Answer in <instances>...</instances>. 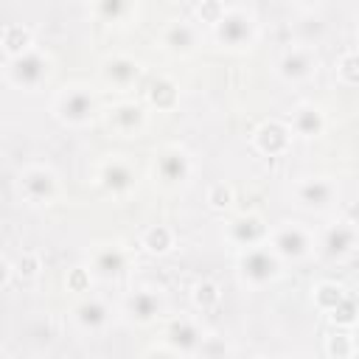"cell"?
Here are the masks:
<instances>
[{
	"label": "cell",
	"mask_w": 359,
	"mask_h": 359,
	"mask_svg": "<svg viewBox=\"0 0 359 359\" xmlns=\"http://www.w3.org/2000/svg\"><path fill=\"white\" fill-rule=\"evenodd\" d=\"M95 109H98L95 95H93L87 87H81V84L65 87V90L59 93V98H56V115H59L65 123H70V126L87 123V121L95 115Z\"/></svg>",
	"instance_id": "3957f363"
},
{
	"label": "cell",
	"mask_w": 359,
	"mask_h": 359,
	"mask_svg": "<svg viewBox=\"0 0 359 359\" xmlns=\"http://www.w3.org/2000/svg\"><path fill=\"white\" fill-rule=\"evenodd\" d=\"M314 297H317V303H320L325 311H331V309L345 297V292H342L339 286H334V283H323V286L314 292Z\"/></svg>",
	"instance_id": "d4e9b609"
},
{
	"label": "cell",
	"mask_w": 359,
	"mask_h": 359,
	"mask_svg": "<svg viewBox=\"0 0 359 359\" xmlns=\"http://www.w3.org/2000/svg\"><path fill=\"white\" fill-rule=\"evenodd\" d=\"M339 76H342L345 81H351V84L359 81V53L342 56V62H339Z\"/></svg>",
	"instance_id": "4316f807"
},
{
	"label": "cell",
	"mask_w": 359,
	"mask_h": 359,
	"mask_svg": "<svg viewBox=\"0 0 359 359\" xmlns=\"http://www.w3.org/2000/svg\"><path fill=\"white\" fill-rule=\"evenodd\" d=\"M314 67H317V59L309 53V50H303V48H294V50H289L283 59H280V76L286 79V81H306L311 73H314Z\"/></svg>",
	"instance_id": "7c38bea8"
},
{
	"label": "cell",
	"mask_w": 359,
	"mask_h": 359,
	"mask_svg": "<svg viewBox=\"0 0 359 359\" xmlns=\"http://www.w3.org/2000/svg\"><path fill=\"white\" fill-rule=\"evenodd\" d=\"M356 244H359V233L351 222H339V224L328 227L323 236V252L328 258H345L356 250Z\"/></svg>",
	"instance_id": "9c48e42d"
},
{
	"label": "cell",
	"mask_w": 359,
	"mask_h": 359,
	"mask_svg": "<svg viewBox=\"0 0 359 359\" xmlns=\"http://www.w3.org/2000/svg\"><path fill=\"white\" fill-rule=\"evenodd\" d=\"M154 174L165 182V185H180L191 177V160L182 149L171 146L165 151L157 154V163H154Z\"/></svg>",
	"instance_id": "52a82bcc"
},
{
	"label": "cell",
	"mask_w": 359,
	"mask_h": 359,
	"mask_svg": "<svg viewBox=\"0 0 359 359\" xmlns=\"http://www.w3.org/2000/svg\"><path fill=\"white\" fill-rule=\"evenodd\" d=\"M213 25H216V39L227 48H244L255 36V22L244 11H224Z\"/></svg>",
	"instance_id": "5b68a950"
},
{
	"label": "cell",
	"mask_w": 359,
	"mask_h": 359,
	"mask_svg": "<svg viewBox=\"0 0 359 359\" xmlns=\"http://www.w3.org/2000/svg\"><path fill=\"white\" fill-rule=\"evenodd\" d=\"M289 126H283V123H264L261 129H258V146H261V151H266V154H278V151H283L286 146H289Z\"/></svg>",
	"instance_id": "ffe728a7"
},
{
	"label": "cell",
	"mask_w": 359,
	"mask_h": 359,
	"mask_svg": "<svg viewBox=\"0 0 359 359\" xmlns=\"http://www.w3.org/2000/svg\"><path fill=\"white\" fill-rule=\"evenodd\" d=\"M227 199H230V191H227L224 185H216L213 194H210V202H213V205H227Z\"/></svg>",
	"instance_id": "f1b7e54d"
},
{
	"label": "cell",
	"mask_w": 359,
	"mask_h": 359,
	"mask_svg": "<svg viewBox=\"0 0 359 359\" xmlns=\"http://www.w3.org/2000/svg\"><path fill=\"white\" fill-rule=\"evenodd\" d=\"M238 272L250 286H264L278 278L280 272V255L272 247H247L238 258Z\"/></svg>",
	"instance_id": "6da1fadb"
},
{
	"label": "cell",
	"mask_w": 359,
	"mask_h": 359,
	"mask_svg": "<svg viewBox=\"0 0 359 359\" xmlns=\"http://www.w3.org/2000/svg\"><path fill=\"white\" fill-rule=\"evenodd\" d=\"M73 314H76V323H79L84 331H101V328L107 325V320H109L107 306H104L101 300H95V297L81 300Z\"/></svg>",
	"instance_id": "ac0fdd59"
},
{
	"label": "cell",
	"mask_w": 359,
	"mask_h": 359,
	"mask_svg": "<svg viewBox=\"0 0 359 359\" xmlns=\"http://www.w3.org/2000/svg\"><path fill=\"white\" fill-rule=\"evenodd\" d=\"M140 76V65L135 59H126V56H115V59H107L104 62V81L112 84V87H129L135 79Z\"/></svg>",
	"instance_id": "2e32d148"
},
{
	"label": "cell",
	"mask_w": 359,
	"mask_h": 359,
	"mask_svg": "<svg viewBox=\"0 0 359 359\" xmlns=\"http://www.w3.org/2000/svg\"><path fill=\"white\" fill-rule=\"evenodd\" d=\"M309 3H317V0H309Z\"/></svg>",
	"instance_id": "1f68e13d"
},
{
	"label": "cell",
	"mask_w": 359,
	"mask_h": 359,
	"mask_svg": "<svg viewBox=\"0 0 359 359\" xmlns=\"http://www.w3.org/2000/svg\"><path fill=\"white\" fill-rule=\"evenodd\" d=\"M163 311V297L154 289H137L126 297V314L137 323H151Z\"/></svg>",
	"instance_id": "8fae6325"
},
{
	"label": "cell",
	"mask_w": 359,
	"mask_h": 359,
	"mask_svg": "<svg viewBox=\"0 0 359 359\" xmlns=\"http://www.w3.org/2000/svg\"><path fill=\"white\" fill-rule=\"evenodd\" d=\"M292 129L300 137H314L323 132V112L317 107H300L292 118Z\"/></svg>",
	"instance_id": "44dd1931"
},
{
	"label": "cell",
	"mask_w": 359,
	"mask_h": 359,
	"mask_svg": "<svg viewBox=\"0 0 359 359\" xmlns=\"http://www.w3.org/2000/svg\"><path fill=\"white\" fill-rule=\"evenodd\" d=\"M356 348H359V331H356Z\"/></svg>",
	"instance_id": "4dcf8cb0"
},
{
	"label": "cell",
	"mask_w": 359,
	"mask_h": 359,
	"mask_svg": "<svg viewBox=\"0 0 359 359\" xmlns=\"http://www.w3.org/2000/svg\"><path fill=\"white\" fill-rule=\"evenodd\" d=\"M146 123V115L137 104H118L109 109V126L121 135H137Z\"/></svg>",
	"instance_id": "5bb4252c"
},
{
	"label": "cell",
	"mask_w": 359,
	"mask_h": 359,
	"mask_svg": "<svg viewBox=\"0 0 359 359\" xmlns=\"http://www.w3.org/2000/svg\"><path fill=\"white\" fill-rule=\"evenodd\" d=\"M337 196V185L325 177H311L297 185V202L309 210H325Z\"/></svg>",
	"instance_id": "ba28073f"
},
{
	"label": "cell",
	"mask_w": 359,
	"mask_h": 359,
	"mask_svg": "<svg viewBox=\"0 0 359 359\" xmlns=\"http://www.w3.org/2000/svg\"><path fill=\"white\" fill-rule=\"evenodd\" d=\"M93 269L101 278H118L126 269V252L118 244H104L93 255Z\"/></svg>",
	"instance_id": "9a60e30c"
},
{
	"label": "cell",
	"mask_w": 359,
	"mask_h": 359,
	"mask_svg": "<svg viewBox=\"0 0 359 359\" xmlns=\"http://www.w3.org/2000/svg\"><path fill=\"white\" fill-rule=\"evenodd\" d=\"M171 241H174V236H171V230L163 227V224L151 227V230L146 233V238H143L146 250H151V252H165V250L171 247Z\"/></svg>",
	"instance_id": "603a6c76"
},
{
	"label": "cell",
	"mask_w": 359,
	"mask_h": 359,
	"mask_svg": "<svg viewBox=\"0 0 359 359\" xmlns=\"http://www.w3.org/2000/svg\"><path fill=\"white\" fill-rule=\"evenodd\" d=\"M126 11H129V0H98V14H101L107 22L123 20Z\"/></svg>",
	"instance_id": "cb8c5ba5"
},
{
	"label": "cell",
	"mask_w": 359,
	"mask_h": 359,
	"mask_svg": "<svg viewBox=\"0 0 359 359\" xmlns=\"http://www.w3.org/2000/svg\"><path fill=\"white\" fill-rule=\"evenodd\" d=\"M50 73V59L42 56L39 50H22L17 56L8 59V67H6V76L14 87H22V90H34L39 87Z\"/></svg>",
	"instance_id": "7a4b0ae2"
},
{
	"label": "cell",
	"mask_w": 359,
	"mask_h": 359,
	"mask_svg": "<svg viewBox=\"0 0 359 359\" xmlns=\"http://www.w3.org/2000/svg\"><path fill=\"white\" fill-rule=\"evenodd\" d=\"M331 317L337 320V323H353L356 320V303H353V297H342L334 309H331Z\"/></svg>",
	"instance_id": "484cf974"
},
{
	"label": "cell",
	"mask_w": 359,
	"mask_h": 359,
	"mask_svg": "<svg viewBox=\"0 0 359 359\" xmlns=\"http://www.w3.org/2000/svg\"><path fill=\"white\" fill-rule=\"evenodd\" d=\"M98 180H101V185H104L109 194L123 196V194H129L132 185H135V171H132V165L123 163V160H109V163L101 165Z\"/></svg>",
	"instance_id": "30bf717a"
},
{
	"label": "cell",
	"mask_w": 359,
	"mask_h": 359,
	"mask_svg": "<svg viewBox=\"0 0 359 359\" xmlns=\"http://www.w3.org/2000/svg\"><path fill=\"white\" fill-rule=\"evenodd\" d=\"M20 194L34 202V205H48L56 199L59 194V182H56V174L45 165H31L20 174Z\"/></svg>",
	"instance_id": "277c9868"
},
{
	"label": "cell",
	"mask_w": 359,
	"mask_h": 359,
	"mask_svg": "<svg viewBox=\"0 0 359 359\" xmlns=\"http://www.w3.org/2000/svg\"><path fill=\"white\" fill-rule=\"evenodd\" d=\"M272 250H275L280 258H286V261H297V258L309 255L311 238H309L306 227H300V224H283V227H278L275 236H272Z\"/></svg>",
	"instance_id": "8992f818"
},
{
	"label": "cell",
	"mask_w": 359,
	"mask_h": 359,
	"mask_svg": "<svg viewBox=\"0 0 359 359\" xmlns=\"http://www.w3.org/2000/svg\"><path fill=\"white\" fill-rule=\"evenodd\" d=\"M219 294H216V289L210 286V283H202V286H196V303H208V300H216Z\"/></svg>",
	"instance_id": "83f0119b"
},
{
	"label": "cell",
	"mask_w": 359,
	"mask_h": 359,
	"mask_svg": "<svg viewBox=\"0 0 359 359\" xmlns=\"http://www.w3.org/2000/svg\"><path fill=\"white\" fill-rule=\"evenodd\" d=\"M165 342L180 353H191V351H199L202 334L191 320H174L165 331Z\"/></svg>",
	"instance_id": "4fadbf2b"
},
{
	"label": "cell",
	"mask_w": 359,
	"mask_h": 359,
	"mask_svg": "<svg viewBox=\"0 0 359 359\" xmlns=\"http://www.w3.org/2000/svg\"><path fill=\"white\" fill-rule=\"evenodd\" d=\"M264 236H266V227L258 216H241L230 224V238L238 247H255L264 241Z\"/></svg>",
	"instance_id": "e0dca14e"
},
{
	"label": "cell",
	"mask_w": 359,
	"mask_h": 359,
	"mask_svg": "<svg viewBox=\"0 0 359 359\" xmlns=\"http://www.w3.org/2000/svg\"><path fill=\"white\" fill-rule=\"evenodd\" d=\"M328 351H331V353H337V351H339V353H348V351H351V345L345 342V337H339V342H337V339H331Z\"/></svg>",
	"instance_id": "f546056e"
},
{
	"label": "cell",
	"mask_w": 359,
	"mask_h": 359,
	"mask_svg": "<svg viewBox=\"0 0 359 359\" xmlns=\"http://www.w3.org/2000/svg\"><path fill=\"white\" fill-rule=\"evenodd\" d=\"M163 42H165V48L174 50V53H188V50H194V45H196V34H194V28H191L185 20H177V22H171V25L165 28Z\"/></svg>",
	"instance_id": "d6986e66"
},
{
	"label": "cell",
	"mask_w": 359,
	"mask_h": 359,
	"mask_svg": "<svg viewBox=\"0 0 359 359\" xmlns=\"http://www.w3.org/2000/svg\"><path fill=\"white\" fill-rule=\"evenodd\" d=\"M149 98H151L154 107L168 109V107L177 101V90H174V84H171L168 79H157V81L151 84V90H149Z\"/></svg>",
	"instance_id": "7402d4cb"
}]
</instances>
